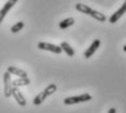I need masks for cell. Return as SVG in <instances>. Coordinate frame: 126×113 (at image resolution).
Wrapping results in <instances>:
<instances>
[{
    "instance_id": "2e32d148",
    "label": "cell",
    "mask_w": 126,
    "mask_h": 113,
    "mask_svg": "<svg viewBox=\"0 0 126 113\" xmlns=\"http://www.w3.org/2000/svg\"><path fill=\"white\" fill-rule=\"evenodd\" d=\"M108 113H116V109H115V108H111V109L109 110Z\"/></svg>"
},
{
    "instance_id": "9c48e42d",
    "label": "cell",
    "mask_w": 126,
    "mask_h": 113,
    "mask_svg": "<svg viewBox=\"0 0 126 113\" xmlns=\"http://www.w3.org/2000/svg\"><path fill=\"white\" fill-rule=\"evenodd\" d=\"M7 71L10 73L11 75L18 76V77H20V78H25V77H28L26 71H24L22 69L18 68V67H14V66H9L8 68H7Z\"/></svg>"
},
{
    "instance_id": "8fae6325",
    "label": "cell",
    "mask_w": 126,
    "mask_h": 113,
    "mask_svg": "<svg viewBox=\"0 0 126 113\" xmlns=\"http://www.w3.org/2000/svg\"><path fill=\"white\" fill-rule=\"evenodd\" d=\"M60 47H62V49L64 50V52L66 53V54L68 55L69 57L75 56V54H76V52H75V49L72 48V47L70 46V45H69L67 42H62V44H60Z\"/></svg>"
},
{
    "instance_id": "7a4b0ae2",
    "label": "cell",
    "mask_w": 126,
    "mask_h": 113,
    "mask_svg": "<svg viewBox=\"0 0 126 113\" xmlns=\"http://www.w3.org/2000/svg\"><path fill=\"white\" fill-rule=\"evenodd\" d=\"M92 99V97L89 93H82L80 96H77V97H69L64 99V104L70 105V104H76V103H81V102H87V101H90Z\"/></svg>"
},
{
    "instance_id": "9a60e30c",
    "label": "cell",
    "mask_w": 126,
    "mask_h": 113,
    "mask_svg": "<svg viewBox=\"0 0 126 113\" xmlns=\"http://www.w3.org/2000/svg\"><path fill=\"white\" fill-rule=\"evenodd\" d=\"M23 28H24V22L20 21V22L16 23L13 26H11V32L12 33H18L19 31H21Z\"/></svg>"
},
{
    "instance_id": "5b68a950",
    "label": "cell",
    "mask_w": 126,
    "mask_h": 113,
    "mask_svg": "<svg viewBox=\"0 0 126 113\" xmlns=\"http://www.w3.org/2000/svg\"><path fill=\"white\" fill-rule=\"evenodd\" d=\"M18 2V0H8V1L4 3V6L2 7V9L0 10V23L3 21L4 16H7V13L13 8V6Z\"/></svg>"
},
{
    "instance_id": "e0dca14e",
    "label": "cell",
    "mask_w": 126,
    "mask_h": 113,
    "mask_svg": "<svg viewBox=\"0 0 126 113\" xmlns=\"http://www.w3.org/2000/svg\"><path fill=\"white\" fill-rule=\"evenodd\" d=\"M123 49H124V52H126V45H125L124 47H123Z\"/></svg>"
},
{
    "instance_id": "6da1fadb",
    "label": "cell",
    "mask_w": 126,
    "mask_h": 113,
    "mask_svg": "<svg viewBox=\"0 0 126 113\" xmlns=\"http://www.w3.org/2000/svg\"><path fill=\"white\" fill-rule=\"evenodd\" d=\"M76 10H78L79 12H82V13H84V14H88V16H92L93 19L100 21V22H104V21L106 20V16H104L103 13H100L99 11L93 10V9L90 8L89 6H87V4L77 3L76 4Z\"/></svg>"
},
{
    "instance_id": "8992f818",
    "label": "cell",
    "mask_w": 126,
    "mask_h": 113,
    "mask_svg": "<svg viewBox=\"0 0 126 113\" xmlns=\"http://www.w3.org/2000/svg\"><path fill=\"white\" fill-rule=\"evenodd\" d=\"M12 97L16 99L19 105H21V107H25L26 105V100L24 98V96L22 95V92L19 90V88L12 87Z\"/></svg>"
},
{
    "instance_id": "ba28073f",
    "label": "cell",
    "mask_w": 126,
    "mask_h": 113,
    "mask_svg": "<svg viewBox=\"0 0 126 113\" xmlns=\"http://www.w3.org/2000/svg\"><path fill=\"white\" fill-rule=\"evenodd\" d=\"M100 44H101V42H100V40H94L93 41V43L90 45V47H89L88 49L84 52V54H83V56H84V58H90V57L92 56V55L95 53V50L99 48V46H100Z\"/></svg>"
},
{
    "instance_id": "7c38bea8",
    "label": "cell",
    "mask_w": 126,
    "mask_h": 113,
    "mask_svg": "<svg viewBox=\"0 0 126 113\" xmlns=\"http://www.w3.org/2000/svg\"><path fill=\"white\" fill-rule=\"evenodd\" d=\"M46 98H47V96H46V93L44 92V91H42V92H40L37 96L33 99V104L34 105H40L42 104L43 102L46 100Z\"/></svg>"
},
{
    "instance_id": "5bb4252c",
    "label": "cell",
    "mask_w": 126,
    "mask_h": 113,
    "mask_svg": "<svg viewBox=\"0 0 126 113\" xmlns=\"http://www.w3.org/2000/svg\"><path fill=\"white\" fill-rule=\"evenodd\" d=\"M56 90H57V86L55 85V83H50L49 86H47V87L44 89V92L46 93L47 97H49L50 95H53L54 92H56Z\"/></svg>"
},
{
    "instance_id": "277c9868",
    "label": "cell",
    "mask_w": 126,
    "mask_h": 113,
    "mask_svg": "<svg viewBox=\"0 0 126 113\" xmlns=\"http://www.w3.org/2000/svg\"><path fill=\"white\" fill-rule=\"evenodd\" d=\"M37 47L43 50H49V52H53L55 54H60L63 52L60 46H56L54 44H49V43H46V42H40L37 44Z\"/></svg>"
},
{
    "instance_id": "30bf717a",
    "label": "cell",
    "mask_w": 126,
    "mask_h": 113,
    "mask_svg": "<svg viewBox=\"0 0 126 113\" xmlns=\"http://www.w3.org/2000/svg\"><path fill=\"white\" fill-rule=\"evenodd\" d=\"M31 80L28 78V77H25V78H19V79H14V80H12V87H22V86H28L30 85Z\"/></svg>"
},
{
    "instance_id": "52a82bcc",
    "label": "cell",
    "mask_w": 126,
    "mask_h": 113,
    "mask_svg": "<svg viewBox=\"0 0 126 113\" xmlns=\"http://www.w3.org/2000/svg\"><path fill=\"white\" fill-rule=\"evenodd\" d=\"M125 12H126V0H125L124 3H123V6L121 7V8L118 9L117 11H115V12L110 16V22H111V23H116L118 20H120L121 16H122Z\"/></svg>"
},
{
    "instance_id": "3957f363",
    "label": "cell",
    "mask_w": 126,
    "mask_h": 113,
    "mask_svg": "<svg viewBox=\"0 0 126 113\" xmlns=\"http://www.w3.org/2000/svg\"><path fill=\"white\" fill-rule=\"evenodd\" d=\"M3 85H4V97L10 98L12 96V80L11 74L6 71L3 74Z\"/></svg>"
},
{
    "instance_id": "4fadbf2b",
    "label": "cell",
    "mask_w": 126,
    "mask_h": 113,
    "mask_svg": "<svg viewBox=\"0 0 126 113\" xmlns=\"http://www.w3.org/2000/svg\"><path fill=\"white\" fill-rule=\"evenodd\" d=\"M75 23V19L74 18H67V19H64L63 21H60L59 22V28L62 29V30H65V29L69 28V26H71L72 24Z\"/></svg>"
}]
</instances>
